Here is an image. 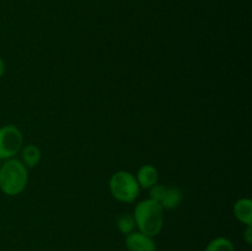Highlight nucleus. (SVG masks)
I'll return each instance as SVG.
<instances>
[{
  "label": "nucleus",
  "instance_id": "9d476101",
  "mask_svg": "<svg viewBox=\"0 0 252 251\" xmlns=\"http://www.w3.org/2000/svg\"><path fill=\"white\" fill-rule=\"evenodd\" d=\"M204 251H235V248H234V244L231 243V240H229L228 238L218 236V238L209 241Z\"/></svg>",
  "mask_w": 252,
  "mask_h": 251
},
{
  "label": "nucleus",
  "instance_id": "6e6552de",
  "mask_svg": "<svg viewBox=\"0 0 252 251\" xmlns=\"http://www.w3.org/2000/svg\"><path fill=\"white\" fill-rule=\"evenodd\" d=\"M184 194H182L181 189L176 186H166L164 192V196L160 199L159 204L162 207V209H171L177 208L181 204Z\"/></svg>",
  "mask_w": 252,
  "mask_h": 251
},
{
  "label": "nucleus",
  "instance_id": "f257e3e1",
  "mask_svg": "<svg viewBox=\"0 0 252 251\" xmlns=\"http://www.w3.org/2000/svg\"><path fill=\"white\" fill-rule=\"evenodd\" d=\"M133 217L140 233L152 238L157 236L164 225V209L152 198L139 202L135 206Z\"/></svg>",
  "mask_w": 252,
  "mask_h": 251
},
{
  "label": "nucleus",
  "instance_id": "1a4fd4ad",
  "mask_svg": "<svg viewBox=\"0 0 252 251\" xmlns=\"http://www.w3.org/2000/svg\"><path fill=\"white\" fill-rule=\"evenodd\" d=\"M42 153L37 145L29 144L21 150V157H22V164L26 167H34L38 165L41 161Z\"/></svg>",
  "mask_w": 252,
  "mask_h": 251
},
{
  "label": "nucleus",
  "instance_id": "4468645a",
  "mask_svg": "<svg viewBox=\"0 0 252 251\" xmlns=\"http://www.w3.org/2000/svg\"><path fill=\"white\" fill-rule=\"evenodd\" d=\"M4 73H5V63L4 61H2L1 57H0V78L4 75Z\"/></svg>",
  "mask_w": 252,
  "mask_h": 251
},
{
  "label": "nucleus",
  "instance_id": "20e7f679",
  "mask_svg": "<svg viewBox=\"0 0 252 251\" xmlns=\"http://www.w3.org/2000/svg\"><path fill=\"white\" fill-rule=\"evenodd\" d=\"M24 137L16 126L6 125L0 128V159H12L21 150Z\"/></svg>",
  "mask_w": 252,
  "mask_h": 251
},
{
  "label": "nucleus",
  "instance_id": "423d86ee",
  "mask_svg": "<svg viewBox=\"0 0 252 251\" xmlns=\"http://www.w3.org/2000/svg\"><path fill=\"white\" fill-rule=\"evenodd\" d=\"M135 179H137L138 185H139L140 188L149 189L150 187H153L155 184H158L159 172H158L157 167H154L153 165H143V166L138 170L137 175H135Z\"/></svg>",
  "mask_w": 252,
  "mask_h": 251
},
{
  "label": "nucleus",
  "instance_id": "f8f14e48",
  "mask_svg": "<svg viewBox=\"0 0 252 251\" xmlns=\"http://www.w3.org/2000/svg\"><path fill=\"white\" fill-rule=\"evenodd\" d=\"M165 188H166V186H165V185L155 184L154 186L150 187L149 188V198L154 199V201H157L158 203H159L160 199H161L162 196H164Z\"/></svg>",
  "mask_w": 252,
  "mask_h": 251
},
{
  "label": "nucleus",
  "instance_id": "9b49d317",
  "mask_svg": "<svg viewBox=\"0 0 252 251\" xmlns=\"http://www.w3.org/2000/svg\"><path fill=\"white\" fill-rule=\"evenodd\" d=\"M135 220L134 217L132 214H121L117 219V228L120 230V233H122L123 235H128L132 231H134L135 229Z\"/></svg>",
  "mask_w": 252,
  "mask_h": 251
},
{
  "label": "nucleus",
  "instance_id": "ddd939ff",
  "mask_svg": "<svg viewBox=\"0 0 252 251\" xmlns=\"http://www.w3.org/2000/svg\"><path fill=\"white\" fill-rule=\"evenodd\" d=\"M244 238H245V241L248 243V245H251L252 244V226L246 225L245 234H244Z\"/></svg>",
  "mask_w": 252,
  "mask_h": 251
},
{
  "label": "nucleus",
  "instance_id": "f03ea898",
  "mask_svg": "<svg viewBox=\"0 0 252 251\" xmlns=\"http://www.w3.org/2000/svg\"><path fill=\"white\" fill-rule=\"evenodd\" d=\"M29 182V171L22 161L17 159L5 160L0 167V189L7 196L21 193Z\"/></svg>",
  "mask_w": 252,
  "mask_h": 251
},
{
  "label": "nucleus",
  "instance_id": "0eeeda50",
  "mask_svg": "<svg viewBox=\"0 0 252 251\" xmlns=\"http://www.w3.org/2000/svg\"><path fill=\"white\" fill-rule=\"evenodd\" d=\"M234 216L240 223L252 225V201L250 198H240L234 204Z\"/></svg>",
  "mask_w": 252,
  "mask_h": 251
},
{
  "label": "nucleus",
  "instance_id": "39448f33",
  "mask_svg": "<svg viewBox=\"0 0 252 251\" xmlns=\"http://www.w3.org/2000/svg\"><path fill=\"white\" fill-rule=\"evenodd\" d=\"M126 246L128 251H157V245L152 236L135 230L126 235Z\"/></svg>",
  "mask_w": 252,
  "mask_h": 251
},
{
  "label": "nucleus",
  "instance_id": "7ed1b4c3",
  "mask_svg": "<svg viewBox=\"0 0 252 251\" xmlns=\"http://www.w3.org/2000/svg\"><path fill=\"white\" fill-rule=\"evenodd\" d=\"M108 187L113 198L125 203H133L140 192V187L134 175L125 170L115 172L111 176Z\"/></svg>",
  "mask_w": 252,
  "mask_h": 251
}]
</instances>
